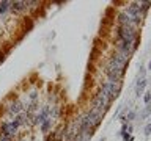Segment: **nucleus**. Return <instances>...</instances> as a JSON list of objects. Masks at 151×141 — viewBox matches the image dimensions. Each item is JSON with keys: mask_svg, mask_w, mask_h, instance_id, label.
Segmentation results:
<instances>
[{"mask_svg": "<svg viewBox=\"0 0 151 141\" xmlns=\"http://www.w3.org/2000/svg\"><path fill=\"white\" fill-rule=\"evenodd\" d=\"M115 35H116V41H129V42H134V39L139 36V31L137 28H134L132 25H126V27H121V25H116V30H115Z\"/></svg>", "mask_w": 151, "mask_h": 141, "instance_id": "1", "label": "nucleus"}, {"mask_svg": "<svg viewBox=\"0 0 151 141\" xmlns=\"http://www.w3.org/2000/svg\"><path fill=\"white\" fill-rule=\"evenodd\" d=\"M24 103L21 100H17V99H11L8 103V107H5V111H6V115L9 116H19L21 113H24Z\"/></svg>", "mask_w": 151, "mask_h": 141, "instance_id": "2", "label": "nucleus"}, {"mask_svg": "<svg viewBox=\"0 0 151 141\" xmlns=\"http://www.w3.org/2000/svg\"><path fill=\"white\" fill-rule=\"evenodd\" d=\"M124 13H126L131 19H137V17H142V19H143V16H145V14L140 11V5H139V2L129 3V5H127V8H126V11H124Z\"/></svg>", "mask_w": 151, "mask_h": 141, "instance_id": "3", "label": "nucleus"}, {"mask_svg": "<svg viewBox=\"0 0 151 141\" xmlns=\"http://www.w3.org/2000/svg\"><path fill=\"white\" fill-rule=\"evenodd\" d=\"M49 108H50L49 105L40 108V111L35 115V124H42L46 119H49Z\"/></svg>", "mask_w": 151, "mask_h": 141, "instance_id": "4", "label": "nucleus"}, {"mask_svg": "<svg viewBox=\"0 0 151 141\" xmlns=\"http://www.w3.org/2000/svg\"><path fill=\"white\" fill-rule=\"evenodd\" d=\"M27 9V2H11L9 3V11L14 14H21Z\"/></svg>", "mask_w": 151, "mask_h": 141, "instance_id": "5", "label": "nucleus"}, {"mask_svg": "<svg viewBox=\"0 0 151 141\" xmlns=\"http://www.w3.org/2000/svg\"><path fill=\"white\" fill-rule=\"evenodd\" d=\"M116 22H118V25H121V27H126V25H131L132 24V19L127 16L126 13H118V16H116Z\"/></svg>", "mask_w": 151, "mask_h": 141, "instance_id": "6", "label": "nucleus"}, {"mask_svg": "<svg viewBox=\"0 0 151 141\" xmlns=\"http://www.w3.org/2000/svg\"><path fill=\"white\" fill-rule=\"evenodd\" d=\"M145 88H146V80H137V89H135V93H137V96H140V94H143L145 91Z\"/></svg>", "mask_w": 151, "mask_h": 141, "instance_id": "7", "label": "nucleus"}, {"mask_svg": "<svg viewBox=\"0 0 151 141\" xmlns=\"http://www.w3.org/2000/svg\"><path fill=\"white\" fill-rule=\"evenodd\" d=\"M50 127H52V119H50V118H49V119H46L42 124H40V129H41L42 133H49Z\"/></svg>", "mask_w": 151, "mask_h": 141, "instance_id": "8", "label": "nucleus"}, {"mask_svg": "<svg viewBox=\"0 0 151 141\" xmlns=\"http://www.w3.org/2000/svg\"><path fill=\"white\" fill-rule=\"evenodd\" d=\"M99 53H101V50L98 49V46H94L93 50H91V53H90V63H94V61L98 60V55Z\"/></svg>", "mask_w": 151, "mask_h": 141, "instance_id": "9", "label": "nucleus"}, {"mask_svg": "<svg viewBox=\"0 0 151 141\" xmlns=\"http://www.w3.org/2000/svg\"><path fill=\"white\" fill-rule=\"evenodd\" d=\"M9 3H11V2H6V0L0 2V14H2V16H3L6 11H9Z\"/></svg>", "mask_w": 151, "mask_h": 141, "instance_id": "10", "label": "nucleus"}, {"mask_svg": "<svg viewBox=\"0 0 151 141\" xmlns=\"http://www.w3.org/2000/svg\"><path fill=\"white\" fill-rule=\"evenodd\" d=\"M11 47L13 46H9V47H6V49H0V63H3L5 61V58H6V55L9 53V52H11Z\"/></svg>", "mask_w": 151, "mask_h": 141, "instance_id": "11", "label": "nucleus"}, {"mask_svg": "<svg viewBox=\"0 0 151 141\" xmlns=\"http://www.w3.org/2000/svg\"><path fill=\"white\" fill-rule=\"evenodd\" d=\"M139 69H140L139 70V80H143L145 78V74H146V68H145V66H140Z\"/></svg>", "mask_w": 151, "mask_h": 141, "instance_id": "12", "label": "nucleus"}, {"mask_svg": "<svg viewBox=\"0 0 151 141\" xmlns=\"http://www.w3.org/2000/svg\"><path fill=\"white\" fill-rule=\"evenodd\" d=\"M150 113H151V105H148V107L145 108V110H143V113L140 115V118H142V119H145L146 116H150Z\"/></svg>", "mask_w": 151, "mask_h": 141, "instance_id": "13", "label": "nucleus"}, {"mask_svg": "<svg viewBox=\"0 0 151 141\" xmlns=\"http://www.w3.org/2000/svg\"><path fill=\"white\" fill-rule=\"evenodd\" d=\"M134 118H135V113H134V111H129V113H127V116H124V122H126V121L129 122V121L134 119Z\"/></svg>", "mask_w": 151, "mask_h": 141, "instance_id": "14", "label": "nucleus"}, {"mask_svg": "<svg viewBox=\"0 0 151 141\" xmlns=\"http://www.w3.org/2000/svg\"><path fill=\"white\" fill-rule=\"evenodd\" d=\"M143 100L146 105H150L151 103V93H145V96H143Z\"/></svg>", "mask_w": 151, "mask_h": 141, "instance_id": "15", "label": "nucleus"}, {"mask_svg": "<svg viewBox=\"0 0 151 141\" xmlns=\"http://www.w3.org/2000/svg\"><path fill=\"white\" fill-rule=\"evenodd\" d=\"M36 97H38V93L36 91H32L30 93V102H36Z\"/></svg>", "mask_w": 151, "mask_h": 141, "instance_id": "16", "label": "nucleus"}, {"mask_svg": "<svg viewBox=\"0 0 151 141\" xmlns=\"http://www.w3.org/2000/svg\"><path fill=\"white\" fill-rule=\"evenodd\" d=\"M145 135H146V136H148V135H151V125H150V124L145 127Z\"/></svg>", "mask_w": 151, "mask_h": 141, "instance_id": "17", "label": "nucleus"}, {"mask_svg": "<svg viewBox=\"0 0 151 141\" xmlns=\"http://www.w3.org/2000/svg\"><path fill=\"white\" fill-rule=\"evenodd\" d=\"M0 141H13V138H8V136H0Z\"/></svg>", "mask_w": 151, "mask_h": 141, "instance_id": "18", "label": "nucleus"}, {"mask_svg": "<svg viewBox=\"0 0 151 141\" xmlns=\"http://www.w3.org/2000/svg\"><path fill=\"white\" fill-rule=\"evenodd\" d=\"M146 69H150V70H151V61L148 63V68H146Z\"/></svg>", "mask_w": 151, "mask_h": 141, "instance_id": "19", "label": "nucleus"}, {"mask_svg": "<svg viewBox=\"0 0 151 141\" xmlns=\"http://www.w3.org/2000/svg\"><path fill=\"white\" fill-rule=\"evenodd\" d=\"M101 141H106V138H102V140H101Z\"/></svg>", "mask_w": 151, "mask_h": 141, "instance_id": "20", "label": "nucleus"}, {"mask_svg": "<svg viewBox=\"0 0 151 141\" xmlns=\"http://www.w3.org/2000/svg\"><path fill=\"white\" fill-rule=\"evenodd\" d=\"M150 125H151V122H150Z\"/></svg>", "mask_w": 151, "mask_h": 141, "instance_id": "21", "label": "nucleus"}]
</instances>
